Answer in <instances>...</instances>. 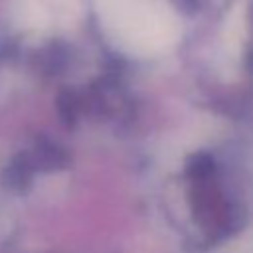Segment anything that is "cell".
<instances>
[{
    "instance_id": "6da1fadb",
    "label": "cell",
    "mask_w": 253,
    "mask_h": 253,
    "mask_svg": "<svg viewBox=\"0 0 253 253\" xmlns=\"http://www.w3.org/2000/svg\"><path fill=\"white\" fill-rule=\"evenodd\" d=\"M107 38L125 53L152 57L176 45L180 18L168 0H97Z\"/></svg>"
}]
</instances>
